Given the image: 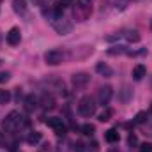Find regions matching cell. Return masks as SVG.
Masks as SVG:
<instances>
[{
  "label": "cell",
  "instance_id": "6da1fadb",
  "mask_svg": "<svg viewBox=\"0 0 152 152\" xmlns=\"http://www.w3.org/2000/svg\"><path fill=\"white\" fill-rule=\"evenodd\" d=\"M92 14V2L90 0H76L73 4V18L78 23H83Z\"/></svg>",
  "mask_w": 152,
  "mask_h": 152
},
{
  "label": "cell",
  "instance_id": "7a4b0ae2",
  "mask_svg": "<svg viewBox=\"0 0 152 152\" xmlns=\"http://www.w3.org/2000/svg\"><path fill=\"white\" fill-rule=\"evenodd\" d=\"M21 118H23V117L20 115V112H16V110L9 112V113L5 115V118L2 120V129H4L5 133H12V131L20 126Z\"/></svg>",
  "mask_w": 152,
  "mask_h": 152
},
{
  "label": "cell",
  "instance_id": "3957f363",
  "mask_svg": "<svg viewBox=\"0 0 152 152\" xmlns=\"http://www.w3.org/2000/svg\"><path fill=\"white\" fill-rule=\"evenodd\" d=\"M78 113L81 115V117H92V115L96 113V103H94V99L90 96H85V97L80 99V103H78Z\"/></svg>",
  "mask_w": 152,
  "mask_h": 152
},
{
  "label": "cell",
  "instance_id": "277c9868",
  "mask_svg": "<svg viewBox=\"0 0 152 152\" xmlns=\"http://www.w3.org/2000/svg\"><path fill=\"white\" fill-rule=\"evenodd\" d=\"M64 51L62 50H58V48H53V50H48L46 53H44V62L48 64V66H58V64H62L64 62Z\"/></svg>",
  "mask_w": 152,
  "mask_h": 152
},
{
  "label": "cell",
  "instance_id": "5b68a950",
  "mask_svg": "<svg viewBox=\"0 0 152 152\" xmlns=\"http://www.w3.org/2000/svg\"><path fill=\"white\" fill-rule=\"evenodd\" d=\"M51 25H53V28L57 30V34H60V36H66V34H69V32L73 30V23H71L67 18H64V16H58L57 20H53Z\"/></svg>",
  "mask_w": 152,
  "mask_h": 152
},
{
  "label": "cell",
  "instance_id": "8992f818",
  "mask_svg": "<svg viewBox=\"0 0 152 152\" xmlns=\"http://www.w3.org/2000/svg\"><path fill=\"white\" fill-rule=\"evenodd\" d=\"M112 96H113V88L110 85H104V87H101L97 90V103L103 104V106H106L112 101Z\"/></svg>",
  "mask_w": 152,
  "mask_h": 152
},
{
  "label": "cell",
  "instance_id": "52a82bcc",
  "mask_svg": "<svg viewBox=\"0 0 152 152\" xmlns=\"http://www.w3.org/2000/svg\"><path fill=\"white\" fill-rule=\"evenodd\" d=\"M46 124L55 131L57 136H64V134H66V124L62 122V118H58V117H51V118L46 120Z\"/></svg>",
  "mask_w": 152,
  "mask_h": 152
},
{
  "label": "cell",
  "instance_id": "ba28073f",
  "mask_svg": "<svg viewBox=\"0 0 152 152\" xmlns=\"http://www.w3.org/2000/svg\"><path fill=\"white\" fill-rule=\"evenodd\" d=\"M88 81H90V75L88 73H75L73 78H71V83H73V87L75 88H83V87H87L88 85Z\"/></svg>",
  "mask_w": 152,
  "mask_h": 152
},
{
  "label": "cell",
  "instance_id": "9c48e42d",
  "mask_svg": "<svg viewBox=\"0 0 152 152\" xmlns=\"http://www.w3.org/2000/svg\"><path fill=\"white\" fill-rule=\"evenodd\" d=\"M5 41H7L9 46H18V44L21 42V32H20V28H18V27H12V28L5 34Z\"/></svg>",
  "mask_w": 152,
  "mask_h": 152
},
{
  "label": "cell",
  "instance_id": "30bf717a",
  "mask_svg": "<svg viewBox=\"0 0 152 152\" xmlns=\"http://www.w3.org/2000/svg\"><path fill=\"white\" fill-rule=\"evenodd\" d=\"M39 104H42L44 110H53L55 108V97L48 92H44L41 97H39Z\"/></svg>",
  "mask_w": 152,
  "mask_h": 152
},
{
  "label": "cell",
  "instance_id": "8fae6325",
  "mask_svg": "<svg viewBox=\"0 0 152 152\" xmlns=\"http://www.w3.org/2000/svg\"><path fill=\"white\" fill-rule=\"evenodd\" d=\"M96 73L99 76H104V78H112L113 76V69L108 64H104V62H97L96 64Z\"/></svg>",
  "mask_w": 152,
  "mask_h": 152
},
{
  "label": "cell",
  "instance_id": "7c38bea8",
  "mask_svg": "<svg viewBox=\"0 0 152 152\" xmlns=\"http://www.w3.org/2000/svg\"><path fill=\"white\" fill-rule=\"evenodd\" d=\"M133 80H136V81H140V80H143L145 75H147V67L143 66V64H136L134 67H133Z\"/></svg>",
  "mask_w": 152,
  "mask_h": 152
},
{
  "label": "cell",
  "instance_id": "4fadbf2b",
  "mask_svg": "<svg viewBox=\"0 0 152 152\" xmlns=\"http://www.w3.org/2000/svg\"><path fill=\"white\" fill-rule=\"evenodd\" d=\"M129 53V48L124 46V44H115L112 48H108V55L112 57H117V55H127Z\"/></svg>",
  "mask_w": 152,
  "mask_h": 152
},
{
  "label": "cell",
  "instance_id": "5bb4252c",
  "mask_svg": "<svg viewBox=\"0 0 152 152\" xmlns=\"http://www.w3.org/2000/svg\"><path fill=\"white\" fill-rule=\"evenodd\" d=\"M23 104H25V110H27V112H34L39 104V99L36 96H27L25 101H23Z\"/></svg>",
  "mask_w": 152,
  "mask_h": 152
},
{
  "label": "cell",
  "instance_id": "9a60e30c",
  "mask_svg": "<svg viewBox=\"0 0 152 152\" xmlns=\"http://www.w3.org/2000/svg\"><path fill=\"white\" fill-rule=\"evenodd\" d=\"M120 36H124V37L127 39L129 42H138V41L142 39V36H140V34H138L136 30H124V32H122Z\"/></svg>",
  "mask_w": 152,
  "mask_h": 152
},
{
  "label": "cell",
  "instance_id": "2e32d148",
  "mask_svg": "<svg viewBox=\"0 0 152 152\" xmlns=\"http://www.w3.org/2000/svg\"><path fill=\"white\" fill-rule=\"evenodd\" d=\"M12 9H14L18 14L27 16V5H25V2H23V0H14V2H12Z\"/></svg>",
  "mask_w": 152,
  "mask_h": 152
},
{
  "label": "cell",
  "instance_id": "e0dca14e",
  "mask_svg": "<svg viewBox=\"0 0 152 152\" xmlns=\"http://www.w3.org/2000/svg\"><path fill=\"white\" fill-rule=\"evenodd\" d=\"M118 138H120V134L117 133V129H108V131L104 133V140H106L108 143H117Z\"/></svg>",
  "mask_w": 152,
  "mask_h": 152
},
{
  "label": "cell",
  "instance_id": "ac0fdd59",
  "mask_svg": "<svg viewBox=\"0 0 152 152\" xmlns=\"http://www.w3.org/2000/svg\"><path fill=\"white\" fill-rule=\"evenodd\" d=\"M112 117H113V110H112V108H104V110L99 113V117H97V118H99L101 122H108Z\"/></svg>",
  "mask_w": 152,
  "mask_h": 152
},
{
  "label": "cell",
  "instance_id": "d6986e66",
  "mask_svg": "<svg viewBox=\"0 0 152 152\" xmlns=\"http://www.w3.org/2000/svg\"><path fill=\"white\" fill-rule=\"evenodd\" d=\"M80 131H81L85 136H92V134L96 133V127H94V124H83V126L80 127Z\"/></svg>",
  "mask_w": 152,
  "mask_h": 152
},
{
  "label": "cell",
  "instance_id": "ffe728a7",
  "mask_svg": "<svg viewBox=\"0 0 152 152\" xmlns=\"http://www.w3.org/2000/svg\"><path fill=\"white\" fill-rule=\"evenodd\" d=\"M41 138H42V134H41V133H37V131H32V133L28 134L27 142H28L30 145H36V143H39V142H41Z\"/></svg>",
  "mask_w": 152,
  "mask_h": 152
},
{
  "label": "cell",
  "instance_id": "44dd1931",
  "mask_svg": "<svg viewBox=\"0 0 152 152\" xmlns=\"http://www.w3.org/2000/svg\"><path fill=\"white\" fill-rule=\"evenodd\" d=\"M147 112H138V113L134 115V118H133V124H143L145 120H147Z\"/></svg>",
  "mask_w": 152,
  "mask_h": 152
},
{
  "label": "cell",
  "instance_id": "7402d4cb",
  "mask_svg": "<svg viewBox=\"0 0 152 152\" xmlns=\"http://www.w3.org/2000/svg\"><path fill=\"white\" fill-rule=\"evenodd\" d=\"M11 101V92L9 90H0V104H7Z\"/></svg>",
  "mask_w": 152,
  "mask_h": 152
},
{
  "label": "cell",
  "instance_id": "603a6c76",
  "mask_svg": "<svg viewBox=\"0 0 152 152\" xmlns=\"http://www.w3.org/2000/svg\"><path fill=\"white\" fill-rule=\"evenodd\" d=\"M129 96H131L129 87H124V88H122V101H124V103H127V101H129Z\"/></svg>",
  "mask_w": 152,
  "mask_h": 152
},
{
  "label": "cell",
  "instance_id": "cb8c5ba5",
  "mask_svg": "<svg viewBox=\"0 0 152 152\" xmlns=\"http://www.w3.org/2000/svg\"><path fill=\"white\" fill-rule=\"evenodd\" d=\"M75 4V0H58V7L60 9H66V7H71Z\"/></svg>",
  "mask_w": 152,
  "mask_h": 152
},
{
  "label": "cell",
  "instance_id": "d4e9b609",
  "mask_svg": "<svg viewBox=\"0 0 152 152\" xmlns=\"http://www.w3.org/2000/svg\"><path fill=\"white\" fill-rule=\"evenodd\" d=\"M140 152H152V143H142L140 145Z\"/></svg>",
  "mask_w": 152,
  "mask_h": 152
},
{
  "label": "cell",
  "instance_id": "484cf974",
  "mask_svg": "<svg viewBox=\"0 0 152 152\" xmlns=\"http://www.w3.org/2000/svg\"><path fill=\"white\" fill-rule=\"evenodd\" d=\"M127 142H129V145L133 147V145H136V143H138V138H136L134 134H129V138H127Z\"/></svg>",
  "mask_w": 152,
  "mask_h": 152
},
{
  "label": "cell",
  "instance_id": "4316f807",
  "mask_svg": "<svg viewBox=\"0 0 152 152\" xmlns=\"http://www.w3.org/2000/svg\"><path fill=\"white\" fill-rule=\"evenodd\" d=\"M118 37H120V34H115V36H106V37H104V41H106V42H113V41H117Z\"/></svg>",
  "mask_w": 152,
  "mask_h": 152
},
{
  "label": "cell",
  "instance_id": "83f0119b",
  "mask_svg": "<svg viewBox=\"0 0 152 152\" xmlns=\"http://www.w3.org/2000/svg\"><path fill=\"white\" fill-rule=\"evenodd\" d=\"M9 73H0V83H5V81H9Z\"/></svg>",
  "mask_w": 152,
  "mask_h": 152
},
{
  "label": "cell",
  "instance_id": "f1b7e54d",
  "mask_svg": "<svg viewBox=\"0 0 152 152\" xmlns=\"http://www.w3.org/2000/svg\"><path fill=\"white\" fill-rule=\"evenodd\" d=\"M4 145H5V133L0 131V147H4Z\"/></svg>",
  "mask_w": 152,
  "mask_h": 152
},
{
  "label": "cell",
  "instance_id": "f546056e",
  "mask_svg": "<svg viewBox=\"0 0 152 152\" xmlns=\"http://www.w3.org/2000/svg\"><path fill=\"white\" fill-rule=\"evenodd\" d=\"M75 149H76V152H83V143H80V142H78V143L75 145Z\"/></svg>",
  "mask_w": 152,
  "mask_h": 152
},
{
  "label": "cell",
  "instance_id": "4dcf8cb0",
  "mask_svg": "<svg viewBox=\"0 0 152 152\" xmlns=\"http://www.w3.org/2000/svg\"><path fill=\"white\" fill-rule=\"evenodd\" d=\"M2 39H4V36H2V32H0V44H2Z\"/></svg>",
  "mask_w": 152,
  "mask_h": 152
},
{
  "label": "cell",
  "instance_id": "1f68e13d",
  "mask_svg": "<svg viewBox=\"0 0 152 152\" xmlns=\"http://www.w3.org/2000/svg\"><path fill=\"white\" fill-rule=\"evenodd\" d=\"M151 30H152V20H151Z\"/></svg>",
  "mask_w": 152,
  "mask_h": 152
},
{
  "label": "cell",
  "instance_id": "d6a6232c",
  "mask_svg": "<svg viewBox=\"0 0 152 152\" xmlns=\"http://www.w3.org/2000/svg\"><path fill=\"white\" fill-rule=\"evenodd\" d=\"M0 66H2V60H0Z\"/></svg>",
  "mask_w": 152,
  "mask_h": 152
}]
</instances>
